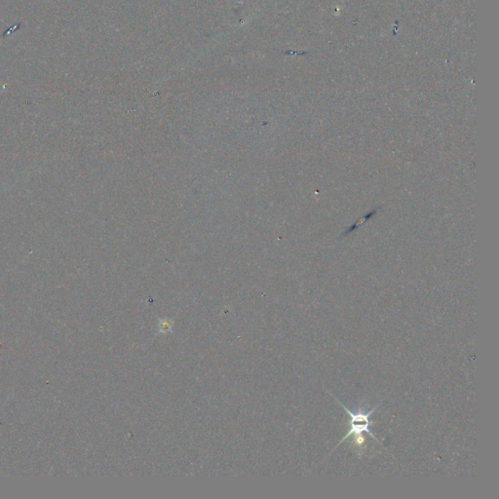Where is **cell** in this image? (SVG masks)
Here are the masks:
<instances>
[{
  "instance_id": "6da1fadb",
  "label": "cell",
  "mask_w": 499,
  "mask_h": 499,
  "mask_svg": "<svg viewBox=\"0 0 499 499\" xmlns=\"http://www.w3.org/2000/svg\"><path fill=\"white\" fill-rule=\"evenodd\" d=\"M338 402L341 404V407L346 411V413H348L349 418H351V421H349V425H351V428H349L348 433L346 435L344 438H342L338 446L341 445L342 442L346 441V439H348L351 435H355V439L363 437V432H367V433L369 434L372 439H375V441L379 442V440L375 438V435H372V432L370 431V416H372V413H374L375 409L377 408V406H375L374 409H372L369 413H364V411H360L358 413H355L353 411H349L348 409L344 405V404H341L339 401H338Z\"/></svg>"
}]
</instances>
